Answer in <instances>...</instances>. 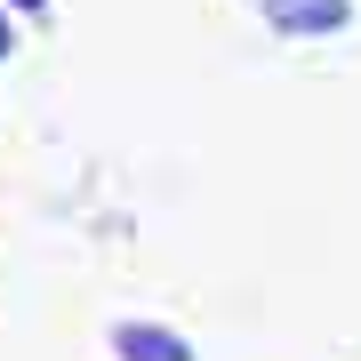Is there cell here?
I'll return each mask as SVG.
<instances>
[{"label":"cell","mask_w":361,"mask_h":361,"mask_svg":"<svg viewBox=\"0 0 361 361\" xmlns=\"http://www.w3.org/2000/svg\"><path fill=\"white\" fill-rule=\"evenodd\" d=\"M265 25H273V32H289V40L345 32V25H353V0H265Z\"/></svg>","instance_id":"6da1fadb"},{"label":"cell","mask_w":361,"mask_h":361,"mask_svg":"<svg viewBox=\"0 0 361 361\" xmlns=\"http://www.w3.org/2000/svg\"><path fill=\"white\" fill-rule=\"evenodd\" d=\"M113 353L121 361H193V345H185L177 329H161V322H121L113 329Z\"/></svg>","instance_id":"7a4b0ae2"},{"label":"cell","mask_w":361,"mask_h":361,"mask_svg":"<svg viewBox=\"0 0 361 361\" xmlns=\"http://www.w3.org/2000/svg\"><path fill=\"white\" fill-rule=\"evenodd\" d=\"M16 49V25H8V0H0V56Z\"/></svg>","instance_id":"3957f363"},{"label":"cell","mask_w":361,"mask_h":361,"mask_svg":"<svg viewBox=\"0 0 361 361\" xmlns=\"http://www.w3.org/2000/svg\"><path fill=\"white\" fill-rule=\"evenodd\" d=\"M16 8H49V0H16Z\"/></svg>","instance_id":"277c9868"}]
</instances>
